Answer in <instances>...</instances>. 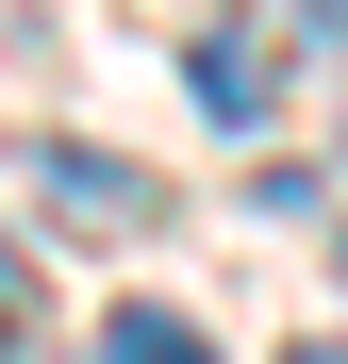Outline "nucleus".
<instances>
[{"label": "nucleus", "mask_w": 348, "mask_h": 364, "mask_svg": "<svg viewBox=\"0 0 348 364\" xmlns=\"http://www.w3.org/2000/svg\"><path fill=\"white\" fill-rule=\"evenodd\" d=\"M33 182H50V215H67V232H149V215H166L116 149H33Z\"/></svg>", "instance_id": "obj_1"}, {"label": "nucleus", "mask_w": 348, "mask_h": 364, "mask_svg": "<svg viewBox=\"0 0 348 364\" xmlns=\"http://www.w3.org/2000/svg\"><path fill=\"white\" fill-rule=\"evenodd\" d=\"M183 83H199V116H216V133H249V116L282 100V83H265V50H249V33H199V67H183Z\"/></svg>", "instance_id": "obj_2"}, {"label": "nucleus", "mask_w": 348, "mask_h": 364, "mask_svg": "<svg viewBox=\"0 0 348 364\" xmlns=\"http://www.w3.org/2000/svg\"><path fill=\"white\" fill-rule=\"evenodd\" d=\"M100 364H216V331L166 315V298H116V315H100Z\"/></svg>", "instance_id": "obj_3"}, {"label": "nucleus", "mask_w": 348, "mask_h": 364, "mask_svg": "<svg viewBox=\"0 0 348 364\" xmlns=\"http://www.w3.org/2000/svg\"><path fill=\"white\" fill-rule=\"evenodd\" d=\"M17 315H33V282H17V249H0V364H17V348H33Z\"/></svg>", "instance_id": "obj_4"}, {"label": "nucleus", "mask_w": 348, "mask_h": 364, "mask_svg": "<svg viewBox=\"0 0 348 364\" xmlns=\"http://www.w3.org/2000/svg\"><path fill=\"white\" fill-rule=\"evenodd\" d=\"M282 364H348V331H315V348H282Z\"/></svg>", "instance_id": "obj_5"}, {"label": "nucleus", "mask_w": 348, "mask_h": 364, "mask_svg": "<svg viewBox=\"0 0 348 364\" xmlns=\"http://www.w3.org/2000/svg\"><path fill=\"white\" fill-rule=\"evenodd\" d=\"M299 17H315V33H348V0H299Z\"/></svg>", "instance_id": "obj_6"}]
</instances>
